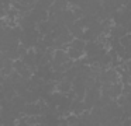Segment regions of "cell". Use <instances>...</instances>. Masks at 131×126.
I'll return each mask as SVG.
<instances>
[{
    "instance_id": "cell-1",
    "label": "cell",
    "mask_w": 131,
    "mask_h": 126,
    "mask_svg": "<svg viewBox=\"0 0 131 126\" xmlns=\"http://www.w3.org/2000/svg\"><path fill=\"white\" fill-rule=\"evenodd\" d=\"M72 48H75V49L80 50V49L83 48V42L80 41V39H76V41H73V42H72Z\"/></svg>"
}]
</instances>
